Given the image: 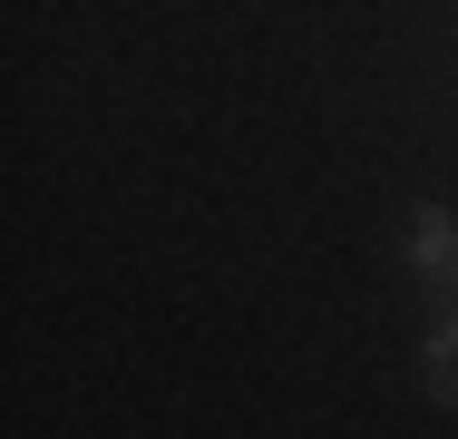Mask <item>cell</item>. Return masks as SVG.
<instances>
[{
    "label": "cell",
    "instance_id": "cell-1",
    "mask_svg": "<svg viewBox=\"0 0 458 439\" xmlns=\"http://www.w3.org/2000/svg\"><path fill=\"white\" fill-rule=\"evenodd\" d=\"M400 273L439 303V293H458V215L449 205H410L400 215Z\"/></svg>",
    "mask_w": 458,
    "mask_h": 439
},
{
    "label": "cell",
    "instance_id": "cell-2",
    "mask_svg": "<svg viewBox=\"0 0 458 439\" xmlns=\"http://www.w3.org/2000/svg\"><path fill=\"white\" fill-rule=\"evenodd\" d=\"M420 391H429L439 410H458V293L429 303V332H420Z\"/></svg>",
    "mask_w": 458,
    "mask_h": 439
}]
</instances>
